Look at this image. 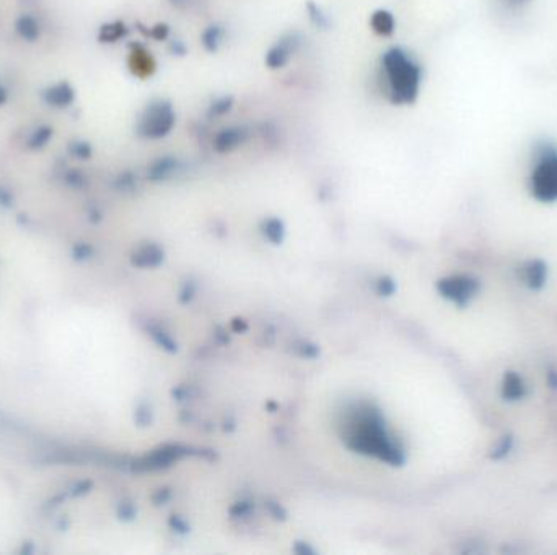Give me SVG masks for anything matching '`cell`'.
I'll list each match as a JSON object with an SVG mask.
<instances>
[{"label":"cell","mask_w":557,"mask_h":555,"mask_svg":"<svg viewBox=\"0 0 557 555\" xmlns=\"http://www.w3.org/2000/svg\"><path fill=\"white\" fill-rule=\"evenodd\" d=\"M370 26L377 35L389 36L393 35L394 28H396V20H394L393 13H389L388 10H377V12L370 16Z\"/></svg>","instance_id":"9"},{"label":"cell","mask_w":557,"mask_h":555,"mask_svg":"<svg viewBox=\"0 0 557 555\" xmlns=\"http://www.w3.org/2000/svg\"><path fill=\"white\" fill-rule=\"evenodd\" d=\"M381 67L386 75L389 100L394 105H413L418 100L423 72L413 57L401 47L383 54Z\"/></svg>","instance_id":"1"},{"label":"cell","mask_w":557,"mask_h":555,"mask_svg":"<svg viewBox=\"0 0 557 555\" xmlns=\"http://www.w3.org/2000/svg\"><path fill=\"white\" fill-rule=\"evenodd\" d=\"M546 279H548V268L543 261L534 259L524 264L523 280L532 290H539L546 284Z\"/></svg>","instance_id":"8"},{"label":"cell","mask_w":557,"mask_h":555,"mask_svg":"<svg viewBox=\"0 0 557 555\" xmlns=\"http://www.w3.org/2000/svg\"><path fill=\"white\" fill-rule=\"evenodd\" d=\"M246 140V132L243 127H226L215 135L214 149L225 154V151L235 150L238 145H241Z\"/></svg>","instance_id":"6"},{"label":"cell","mask_w":557,"mask_h":555,"mask_svg":"<svg viewBox=\"0 0 557 555\" xmlns=\"http://www.w3.org/2000/svg\"><path fill=\"white\" fill-rule=\"evenodd\" d=\"M308 13H310V18L315 21V25L318 26H326L328 25V16L323 15L321 8L315 5L313 2L308 4Z\"/></svg>","instance_id":"12"},{"label":"cell","mask_w":557,"mask_h":555,"mask_svg":"<svg viewBox=\"0 0 557 555\" xmlns=\"http://www.w3.org/2000/svg\"><path fill=\"white\" fill-rule=\"evenodd\" d=\"M515 2H522V0H515Z\"/></svg>","instance_id":"16"},{"label":"cell","mask_w":557,"mask_h":555,"mask_svg":"<svg viewBox=\"0 0 557 555\" xmlns=\"http://www.w3.org/2000/svg\"><path fill=\"white\" fill-rule=\"evenodd\" d=\"M230 108H231V98H222V100L214 103L212 108H210V113H212L214 116H220V114L229 113Z\"/></svg>","instance_id":"14"},{"label":"cell","mask_w":557,"mask_h":555,"mask_svg":"<svg viewBox=\"0 0 557 555\" xmlns=\"http://www.w3.org/2000/svg\"><path fill=\"white\" fill-rule=\"evenodd\" d=\"M532 194L539 202L557 200V150L546 149L532 171Z\"/></svg>","instance_id":"2"},{"label":"cell","mask_w":557,"mask_h":555,"mask_svg":"<svg viewBox=\"0 0 557 555\" xmlns=\"http://www.w3.org/2000/svg\"><path fill=\"white\" fill-rule=\"evenodd\" d=\"M512 448V437H504L502 438V442L499 443V446L494 450V453H492V458L494 459H500L504 458V456L508 454V451Z\"/></svg>","instance_id":"13"},{"label":"cell","mask_w":557,"mask_h":555,"mask_svg":"<svg viewBox=\"0 0 557 555\" xmlns=\"http://www.w3.org/2000/svg\"><path fill=\"white\" fill-rule=\"evenodd\" d=\"M173 4H180V2H185V0H171Z\"/></svg>","instance_id":"15"},{"label":"cell","mask_w":557,"mask_h":555,"mask_svg":"<svg viewBox=\"0 0 557 555\" xmlns=\"http://www.w3.org/2000/svg\"><path fill=\"white\" fill-rule=\"evenodd\" d=\"M300 45V38L297 33H289L280 38L275 45L269 49L266 54V64L269 69H280L290 61L297 47Z\"/></svg>","instance_id":"5"},{"label":"cell","mask_w":557,"mask_h":555,"mask_svg":"<svg viewBox=\"0 0 557 555\" xmlns=\"http://www.w3.org/2000/svg\"><path fill=\"white\" fill-rule=\"evenodd\" d=\"M176 124V113L171 103L156 100L150 103L140 119V134L149 139H161L168 135Z\"/></svg>","instance_id":"3"},{"label":"cell","mask_w":557,"mask_h":555,"mask_svg":"<svg viewBox=\"0 0 557 555\" xmlns=\"http://www.w3.org/2000/svg\"><path fill=\"white\" fill-rule=\"evenodd\" d=\"M224 40V28L220 25H210L207 30L202 33V45L210 52H215Z\"/></svg>","instance_id":"10"},{"label":"cell","mask_w":557,"mask_h":555,"mask_svg":"<svg viewBox=\"0 0 557 555\" xmlns=\"http://www.w3.org/2000/svg\"><path fill=\"white\" fill-rule=\"evenodd\" d=\"M528 393L527 383L515 372H507L502 381V397L505 401H520Z\"/></svg>","instance_id":"7"},{"label":"cell","mask_w":557,"mask_h":555,"mask_svg":"<svg viewBox=\"0 0 557 555\" xmlns=\"http://www.w3.org/2000/svg\"><path fill=\"white\" fill-rule=\"evenodd\" d=\"M134 59H135L134 65L137 67V74L142 75V77H145V75H150L155 70V62L149 52H145V51L134 52Z\"/></svg>","instance_id":"11"},{"label":"cell","mask_w":557,"mask_h":555,"mask_svg":"<svg viewBox=\"0 0 557 555\" xmlns=\"http://www.w3.org/2000/svg\"><path fill=\"white\" fill-rule=\"evenodd\" d=\"M440 290L443 295L458 304H466L478 293L479 282L471 277H453V279L442 282Z\"/></svg>","instance_id":"4"}]
</instances>
